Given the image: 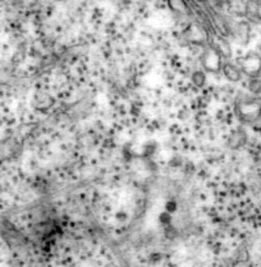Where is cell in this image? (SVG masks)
<instances>
[{
  "instance_id": "obj_2",
  "label": "cell",
  "mask_w": 261,
  "mask_h": 267,
  "mask_svg": "<svg viewBox=\"0 0 261 267\" xmlns=\"http://www.w3.org/2000/svg\"><path fill=\"white\" fill-rule=\"evenodd\" d=\"M238 68L242 74L249 79H258L261 74V55L260 52L249 51L244 56L238 59Z\"/></svg>"
},
{
  "instance_id": "obj_1",
  "label": "cell",
  "mask_w": 261,
  "mask_h": 267,
  "mask_svg": "<svg viewBox=\"0 0 261 267\" xmlns=\"http://www.w3.org/2000/svg\"><path fill=\"white\" fill-rule=\"evenodd\" d=\"M239 118L244 123L256 124L261 119V98L258 97H246L237 103Z\"/></svg>"
},
{
  "instance_id": "obj_5",
  "label": "cell",
  "mask_w": 261,
  "mask_h": 267,
  "mask_svg": "<svg viewBox=\"0 0 261 267\" xmlns=\"http://www.w3.org/2000/svg\"><path fill=\"white\" fill-rule=\"evenodd\" d=\"M212 47L217 50L219 54L222 55V58L227 59L231 56V46L227 41L225 40V36L219 35V34L214 33V35H212Z\"/></svg>"
},
{
  "instance_id": "obj_8",
  "label": "cell",
  "mask_w": 261,
  "mask_h": 267,
  "mask_svg": "<svg viewBox=\"0 0 261 267\" xmlns=\"http://www.w3.org/2000/svg\"><path fill=\"white\" fill-rule=\"evenodd\" d=\"M193 81L196 85L201 86L205 82V76H204V73L203 72H196L193 74Z\"/></svg>"
},
{
  "instance_id": "obj_4",
  "label": "cell",
  "mask_w": 261,
  "mask_h": 267,
  "mask_svg": "<svg viewBox=\"0 0 261 267\" xmlns=\"http://www.w3.org/2000/svg\"><path fill=\"white\" fill-rule=\"evenodd\" d=\"M230 34H233L234 40L239 45H247L249 42V36H251V27L247 21H239L231 26Z\"/></svg>"
},
{
  "instance_id": "obj_6",
  "label": "cell",
  "mask_w": 261,
  "mask_h": 267,
  "mask_svg": "<svg viewBox=\"0 0 261 267\" xmlns=\"http://www.w3.org/2000/svg\"><path fill=\"white\" fill-rule=\"evenodd\" d=\"M222 72H223V74L233 82H238L242 79V72H240V69L238 68V65H235V64L233 63H225V61H223Z\"/></svg>"
},
{
  "instance_id": "obj_9",
  "label": "cell",
  "mask_w": 261,
  "mask_h": 267,
  "mask_svg": "<svg viewBox=\"0 0 261 267\" xmlns=\"http://www.w3.org/2000/svg\"><path fill=\"white\" fill-rule=\"evenodd\" d=\"M258 21L261 22V2H258Z\"/></svg>"
},
{
  "instance_id": "obj_10",
  "label": "cell",
  "mask_w": 261,
  "mask_h": 267,
  "mask_svg": "<svg viewBox=\"0 0 261 267\" xmlns=\"http://www.w3.org/2000/svg\"><path fill=\"white\" fill-rule=\"evenodd\" d=\"M258 50H260V55H261V43H260V46H258Z\"/></svg>"
},
{
  "instance_id": "obj_7",
  "label": "cell",
  "mask_w": 261,
  "mask_h": 267,
  "mask_svg": "<svg viewBox=\"0 0 261 267\" xmlns=\"http://www.w3.org/2000/svg\"><path fill=\"white\" fill-rule=\"evenodd\" d=\"M248 89L252 94H261V80L260 79H249Z\"/></svg>"
},
{
  "instance_id": "obj_3",
  "label": "cell",
  "mask_w": 261,
  "mask_h": 267,
  "mask_svg": "<svg viewBox=\"0 0 261 267\" xmlns=\"http://www.w3.org/2000/svg\"><path fill=\"white\" fill-rule=\"evenodd\" d=\"M201 63H203L204 69L208 72L217 73L222 70V65H223V58L222 55L217 51L214 47L208 46L205 51H204L203 56H201Z\"/></svg>"
}]
</instances>
